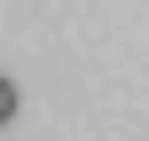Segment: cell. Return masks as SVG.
<instances>
[{
    "mask_svg": "<svg viewBox=\"0 0 149 141\" xmlns=\"http://www.w3.org/2000/svg\"><path fill=\"white\" fill-rule=\"evenodd\" d=\"M16 118V78H0V126Z\"/></svg>",
    "mask_w": 149,
    "mask_h": 141,
    "instance_id": "obj_1",
    "label": "cell"
}]
</instances>
